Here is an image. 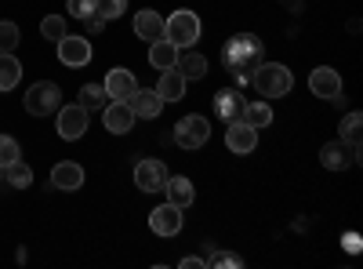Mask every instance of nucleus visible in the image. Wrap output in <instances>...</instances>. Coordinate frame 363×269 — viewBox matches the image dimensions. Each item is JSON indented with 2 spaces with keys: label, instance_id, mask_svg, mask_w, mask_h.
<instances>
[{
  "label": "nucleus",
  "instance_id": "obj_1",
  "mask_svg": "<svg viewBox=\"0 0 363 269\" xmlns=\"http://www.w3.org/2000/svg\"><path fill=\"white\" fill-rule=\"evenodd\" d=\"M225 66L236 73V77H244L251 80V73L262 66V40L255 33H236L229 44H225Z\"/></svg>",
  "mask_w": 363,
  "mask_h": 269
},
{
  "label": "nucleus",
  "instance_id": "obj_2",
  "mask_svg": "<svg viewBox=\"0 0 363 269\" xmlns=\"http://www.w3.org/2000/svg\"><path fill=\"white\" fill-rule=\"evenodd\" d=\"M251 80H255V92L262 99H284L291 87H294V77H291V70L284 62H262L251 73Z\"/></svg>",
  "mask_w": 363,
  "mask_h": 269
},
{
  "label": "nucleus",
  "instance_id": "obj_3",
  "mask_svg": "<svg viewBox=\"0 0 363 269\" xmlns=\"http://www.w3.org/2000/svg\"><path fill=\"white\" fill-rule=\"evenodd\" d=\"M200 33H203V26H200L196 11H189V8H182L171 18H164V40H171L174 48H193L200 40Z\"/></svg>",
  "mask_w": 363,
  "mask_h": 269
},
{
  "label": "nucleus",
  "instance_id": "obj_4",
  "mask_svg": "<svg viewBox=\"0 0 363 269\" xmlns=\"http://www.w3.org/2000/svg\"><path fill=\"white\" fill-rule=\"evenodd\" d=\"M58 106H62V87L51 84V80H37L26 92V113L29 116H51V113H58Z\"/></svg>",
  "mask_w": 363,
  "mask_h": 269
},
{
  "label": "nucleus",
  "instance_id": "obj_5",
  "mask_svg": "<svg viewBox=\"0 0 363 269\" xmlns=\"http://www.w3.org/2000/svg\"><path fill=\"white\" fill-rule=\"evenodd\" d=\"M171 138H174L182 149H200V146L211 138V121H207V116L189 113V116H182V121L174 124Z\"/></svg>",
  "mask_w": 363,
  "mask_h": 269
},
{
  "label": "nucleus",
  "instance_id": "obj_6",
  "mask_svg": "<svg viewBox=\"0 0 363 269\" xmlns=\"http://www.w3.org/2000/svg\"><path fill=\"white\" fill-rule=\"evenodd\" d=\"M356 160H359V149L349 146L345 138H335V142H327V146L320 149V164H323L327 171H345V168H352Z\"/></svg>",
  "mask_w": 363,
  "mask_h": 269
},
{
  "label": "nucleus",
  "instance_id": "obj_7",
  "mask_svg": "<svg viewBox=\"0 0 363 269\" xmlns=\"http://www.w3.org/2000/svg\"><path fill=\"white\" fill-rule=\"evenodd\" d=\"M58 135L66 142H77L84 131H87V109L80 102H69V106H58Z\"/></svg>",
  "mask_w": 363,
  "mask_h": 269
},
{
  "label": "nucleus",
  "instance_id": "obj_8",
  "mask_svg": "<svg viewBox=\"0 0 363 269\" xmlns=\"http://www.w3.org/2000/svg\"><path fill=\"white\" fill-rule=\"evenodd\" d=\"M135 186L142 193H160L167 186V164L164 160H138L135 164Z\"/></svg>",
  "mask_w": 363,
  "mask_h": 269
},
{
  "label": "nucleus",
  "instance_id": "obj_9",
  "mask_svg": "<svg viewBox=\"0 0 363 269\" xmlns=\"http://www.w3.org/2000/svg\"><path fill=\"white\" fill-rule=\"evenodd\" d=\"M58 62L62 66H69V70H80V66H87L91 62V40L87 37H62L58 40Z\"/></svg>",
  "mask_w": 363,
  "mask_h": 269
},
{
  "label": "nucleus",
  "instance_id": "obj_10",
  "mask_svg": "<svg viewBox=\"0 0 363 269\" xmlns=\"http://www.w3.org/2000/svg\"><path fill=\"white\" fill-rule=\"evenodd\" d=\"M225 146H229V153H236V157L255 153V146H258V128H251L247 121H233L229 131H225Z\"/></svg>",
  "mask_w": 363,
  "mask_h": 269
},
{
  "label": "nucleus",
  "instance_id": "obj_11",
  "mask_svg": "<svg viewBox=\"0 0 363 269\" xmlns=\"http://www.w3.org/2000/svg\"><path fill=\"white\" fill-rule=\"evenodd\" d=\"M102 124H106V131H113V135H128V131L135 128V113H131L128 102L113 99L109 106H102Z\"/></svg>",
  "mask_w": 363,
  "mask_h": 269
},
{
  "label": "nucleus",
  "instance_id": "obj_12",
  "mask_svg": "<svg viewBox=\"0 0 363 269\" xmlns=\"http://www.w3.org/2000/svg\"><path fill=\"white\" fill-rule=\"evenodd\" d=\"M309 87H313V95L316 99H338L342 95V77H338V70H330V66H316L313 73H309Z\"/></svg>",
  "mask_w": 363,
  "mask_h": 269
},
{
  "label": "nucleus",
  "instance_id": "obj_13",
  "mask_svg": "<svg viewBox=\"0 0 363 269\" xmlns=\"http://www.w3.org/2000/svg\"><path fill=\"white\" fill-rule=\"evenodd\" d=\"M51 186L62 190V193L80 190V186H84V168H80L77 160H58V164L51 168Z\"/></svg>",
  "mask_w": 363,
  "mask_h": 269
},
{
  "label": "nucleus",
  "instance_id": "obj_14",
  "mask_svg": "<svg viewBox=\"0 0 363 269\" xmlns=\"http://www.w3.org/2000/svg\"><path fill=\"white\" fill-rule=\"evenodd\" d=\"M149 229H153L157 236H174L182 229V207H174L171 200L160 204L153 215H149Z\"/></svg>",
  "mask_w": 363,
  "mask_h": 269
},
{
  "label": "nucleus",
  "instance_id": "obj_15",
  "mask_svg": "<svg viewBox=\"0 0 363 269\" xmlns=\"http://www.w3.org/2000/svg\"><path fill=\"white\" fill-rule=\"evenodd\" d=\"M124 102L131 106V113H135V116H145V121L160 116V109H164V99H160L157 92H149V87H135V92H131Z\"/></svg>",
  "mask_w": 363,
  "mask_h": 269
},
{
  "label": "nucleus",
  "instance_id": "obj_16",
  "mask_svg": "<svg viewBox=\"0 0 363 269\" xmlns=\"http://www.w3.org/2000/svg\"><path fill=\"white\" fill-rule=\"evenodd\" d=\"M135 33L142 37V40H164V15L160 11H153V8H142L138 15H135Z\"/></svg>",
  "mask_w": 363,
  "mask_h": 269
},
{
  "label": "nucleus",
  "instance_id": "obj_17",
  "mask_svg": "<svg viewBox=\"0 0 363 269\" xmlns=\"http://www.w3.org/2000/svg\"><path fill=\"white\" fill-rule=\"evenodd\" d=\"M106 95L109 99H120V102H124L131 92H135V87H138V80H135V73L131 70H109V77H106Z\"/></svg>",
  "mask_w": 363,
  "mask_h": 269
},
{
  "label": "nucleus",
  "instance_id": "obj_18",
  "mask_svg": "<svg viewBox=\"0 0 363 269\" xmlns=\"http://www.w3.org/2000/svg\"><path fill=\"white\" fill-rule=\"evenodd\" d=\"M164 190H167V200H171L174 207H182V212H186V207L196 200V190H193V182H189L186 175H174V178L167 175V186H164Z\"/></svg>",
  "mask_w": 363,
  "mask_h": 269
},
{
  "label": "nucleus",
  "instance_id": "obj_19",
  "mask_svg": "<svg viewBox=\"0 0 363 269\" xmlns=\"http://www.w3.org/2000/svg\"><path fill=\"white\" fill-rule=\"evenodd\" d=\"M153 92H157L164 102H182V95H186V77H182L178 70H164V73H160V84L153 87Z\"/></svg>",
  "mask_w": 363,
  "mask_h": 269
},
{
  "label": "nucleus",
  "instance_id": "obj_20",
  "mask_svg": "<svg viewBox=\"0 0 363 269\" xmlns=\"http://www.w3.org/2000/svg\"><path fill=\"white\" fill-rule=\"evenodd\" d=\"M174 70L186 77V80H200V77H207V58H203L200 51H182V48H178Z\"/></svg>",
  "mask_w": 363,
  "mask_h": 269
},
{
  "label": "nucleus",
  "instance_id": "obj_21",
  "mask_svg": "<svg viewBox=\"0 0 363 269\" xmlns=\"http://www.w3.org/2000/svg\"><path fill=\"white\" fill-rule=\"evenodd\" d=\"M18 80H22V62L11 51H0V92H11Z\"/></svg>",
  "mask_w": 363,
  "mask_h": 269
},
{
  "label": "nucleus",
  "instance_id": "obj_22",
  "mask_svg": "<svg viewBox=\"0 0 363 269\" xmlns=\"http://www.w3.org/2000/svg\"><path fill=\"white\" fill-rule=\"evenodd\" d=\"M215 113L233 124V121H240V113H244V99H240L236 92H218L215 95Z\"/></svg>",
  "mask_w": 363,
  "mask_h": 269
},
{
  "label": "nucleus",
  "instance_id": "obj_23",
  "mask_svg": "<svg viewBox=\"0 0 363 269\" xmlns=\"http://www.w3.org/2000/svg\"><path fill=\"white\" fill-rule=\"evenodd\" d=\"M149 62H153L160 73H164V70H174V62H178V48H174L171 40H153V48H149Z\"/></svg>",
  "mask_w": 363,
  "mask_h": 269
},
{
  "label": "nucleus",
  "instance_id": "obj_24",
  "mask_svg": "<svg viewBox=\"0 0 363 269\" xmlns=\"http://www.w3.org/2000/svg\"><path fill=\"white\" fill-rule=\"evenodd\" d=\"M240 121H247L251 128H269L272 124V106L269 102H244Z\"/></svg>",
  "mask_w": 363,
  "mask_h": 269
},
{
  "label": "nucleus",
  "instance_id": "obj_25",
  "mask_svg": "<svg viewBox=\"0 0 363 269\" xmlns=\"http://www.w3.org/2000/svg\"><path fill=\"white\" fill-rule=\"evenodd\" d=\"M0 178H4L8 186H15V190H26L29 182H33V171H29V168L22 164V157H18L15 164H8V168H0Z\"/></svg>",
  "mask_w": 363,
  "mask_h": 269
},
{
  "label": "nucleus",
  "instance_id": "obj_26",
  "mask_svg": "<svg viewBox=\"0 0 363 269\" xmlns=\"http://www.w3.org/2000/svg\"><path fill=\"white\" fill-rule=\"evenodd\" d=\"M106 99H109V95H106L102 84H84V87H80V106H84L87 113H91V109H102Z\"/></svg>",
  "mask_w": 363,
  "mask_h": 269
},
{
  "label": "nucleus",
  "instance_id": "obj_27",
  "mask_svg": "<svg viewBox=\"0 0 363 269\" xmlns=\"http://www.w3.org/2000/svg\"><path fill=\"white\" fill-rule=\"evenodd\" d=\"M124 11H128V0H95V15L102 22H113V18H120Z\"/></svg>",
  "mask_w": 363,
  "mask_h": 269
},
{
  "label": "nucleus",
  "instance_id": "obj_28",
  "mask_svg": "<svg viewBox=\"0 0 363 269\" xmlns=\"http://www.w3.org/2000/svg\"><path fill=\"white\" fill-rule=\"evenodd\" d=\"M40 33H44V40H62L66 37V18L62 15H48L44 22H40Z\"/></svg>",
  "mask_w": 363,
  "mask_h": 269
},
{
  "label": "nucleus",
  "instance_id": "obj_29",
  "mask_svg": "<svg viewBox=\"0 0 363 269\" xmlns=\"http://www.w3.org/2000/svg\"><path fill=\"white\" fill-rule=\"evenodd\" d=\"M359 128H363V113H349L342 121V138L349 146H356V149H359Z\"/></svg>",
  "mask_w": 363,
  "mask_h": 269
},
{
  "label": "nucleus",
  "instance_id": "obj_30",
  "mask_svg": "<svg viewBox=\"0 0 363 269\" xmlns=\"http://www.w3.org/2000/svg\"><path fill=\"white\" fill-rule=\"evenodd\" d=\"M22 157V149H18V142L11 138V135H0V168H8V164H15Z\"/></svg>",
  "mask_w": 363,
  "mask_h": 269
},
{
  "label": "nucleus",
  "instance_id": "obj_31",
  "mask_svg": "<svg viewBox=\"0 0 363 269\" xmlns=\"http://www.w3.org/2000/svg\"><path fill=\"white\" fill-rule=\"evenodd\" d=\"M15 48H18V26L0 22V51H15Z\"/></svg>",
  "mask_w": 363,
  "mask_h": 269
},
{
  "label": "nucleus",
  "instance_id": "obj_32",
  "mask_svg": "<svg viewBox=\"0 0 363 269\" xmlns=\"http://www.w3.org/2000/svg\"><path fill=\"white\" fill-rule=\"evenodd\" d=\"M69 15L73 18H91V15H95V0H69Z\"/></svg>",
  "mask_w": 363,
  "mask_h": 269
},
{
  "label": "nucleus",
  "instance_id": "obj_33",
  "mask_svg": "<svg viewBox=\"0 0 363 269\" xmlns=\"http://www.w3.org/2000/svg\"><path fill=\"white\" fill-rule=\"evenodd\" d=\"M211 265H244V258H240V255H229V251H218L215 258H211Z\"/></svg>",
  "mask_w": 363,
  "mask_h": 269
},
{
  "label": "nucleus",
  "instance_id": "obj_34",
  "mask_svg": "<svg viewBox=\"0 0 363 269\" xmlns=\"http://www.w3.org/2000/svg\"><path fill=\"white\" fill-rule=\"evenodd\" d=\"M84 26H87V33H99V29H102L106 22H102L99 15H91V18H84Z\"/></svg>",
  "mask_w": 363,
  "mask_h": 269
},
{
  "label": "nucleus",
  "instance_id": "obj_35",
  "mask_svg": "<svg viewBox=\"0 0 363 269\" xmlns=\"http://www.w3.org/2000/svg\"><path fill=\"white\" fill-rule=\"evenodd\" d=\"M182 265H186V269H193V265H203V258H196V255H189V258H182Z\"/></svg>",
  "mask_w": 363,
  "mask_h": 269
}]
</instances>
